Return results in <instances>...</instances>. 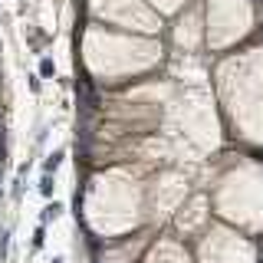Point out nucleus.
<instances>
[{
  "mask_svg": "<svg viewBox=\"0 0 263 263\" xmlns=\"http://www.w3.org/2000/svg\"><path fill=\"white\" fill-rule=\"evenodd\" d=\"M40 194H53V178H49V171H43V178H40Z\"/></svg>",
  "mask_w": 263,
  "mask_h": 263,
  "instance_id": "obj_1",
  "label": "nucleus"
},
{
  "mask_svg": "<svg viewBox=\"0 0 263 263\" xmlns=\"http://www.w3.org/2000/svg\"><path fill=\"white\" fill-rule=\"evenodd\" d=\"M53 72H56L53 59H40V76H53Z\"/></svg>",
  "mask_w": 263,
  "mask_h": 263,
  "instance_id": "obj_2",
  "label": "nucleus"
},
{
  "mask_svg": "<svg viewBox=\"0 0 263 263\" xmlns=\"http://www.w3.org/2000/svg\"><path fill=\"white\" fill-rule=\"evenodd\" d=\"M59 211H63V208H59V204H56V201H53V204H49V208L43 211V221H49V217H56V214H59Z\"/></svg>",
  "mask_w": 263,
  "mask_h": 263,
  "instance_id": "obj_3",
  "label": "nucleus"
},
{
  "mask_svg": "<svg viewBox=\"0 0 263 263\" xmlns=\"http://www.w3.org/2000/svg\"><path fill=\"white\" fill-rule=\"evenodd\" d=\"M59 158H63V152H56V155H53V158H49V161H46V171H56V165H59Z\"/></svg>",
  "mask_w": 263,
  "mask_h": 263,
  "instance_id": "obj_4",
  "label": "nucleus"
}]
</instances>
